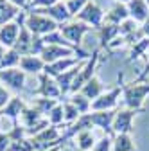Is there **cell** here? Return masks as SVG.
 Here are the masks:
<instances>
[{
    "mask_svg": "<svg viewBox=\"0 0 149 151\" xmlns=\"http://www.w3.org/2000/svg\"><path fill=\"white\" fill-rule=\"evenodd\" d=\"M25 27L31 31L32 36L43 38L54 31H58V24H56L52 18H49L47 14H42L40 11H32L27 14L25 18Z\"/></svg>",
    "mask_w": 149,
    "mask_h": 151,
    "instance_id": "obj_1",
    "label": "cell"
},
{
    "mask_svg": "<svg viewBox=\"0 0 149 151\" xmlns=\"http://www.w3.org/2000/svg\"><path fill=\"white\" fill-rule=\"evenodd\" d=\"M74 54V49L72 47H65V45H45L40 58L45 61V65H50L58 60H63V58H68V56Z\"/></svg>",
    "mask_w": 149,
    "mask_h": 151,
    "instance_id": "obj_2",
    "label": "cell"
},
{
    "mask_svg": "<svg viewBox=\"0 0 149 151\" xmlns=\"http://www.w3.org/2000/svg\"><path fill=\"white\" fill-rule=\"evenodd\" d=\"M88 29H90L88 24H83V22H77V20H76V22H70V24H63L61 29H59V32L63 34L65 40H68V42H72V43L79 45L83 34H85Z\"/></svg>",
    "mask_w": 149,
    "mask_h": 151,
    "instance_id": "obj_3",
    "label": "cell"
},
{
    "mask_svg": "<svg viewBox=\"0 0 149 151\" xmlns=\"http://www.w3.org/2000/svg\"><path fill=\"white\" fill-rule=\"evenodd\" d=\"M0 81L9 85L13 90H22L25 83V72L20 68H4L0 70Z\"/></svg>",
    "mask_w": 149,
    "mask_h": 151,
    "instance_id": "obj_4",
    "label": "cell"
},
{
    "mask_svg": "<svg viewBox=\"0 0 149 151\" xmlns=\"http://www.w3.org/2000/svg\"><path fill=\"white\" fill-rule=\"evenodd\" d=\"M22 25H18L16 22H7L0 27V45L6 47V49H13L16 40H18V34H20Z\"/></svg>",
    "mask_w": 149,
    "mask_h": 151,
    "instance_id": "obj_5",
    "label": "cell"
},
{
    "mask_svg": "<svg viewBox=\"0 0 149 151\" xmlns=\"http://www.w3.org/2000/svg\"><path fill=\"white\" fill-rule=\"evenodd\" d=\"M76 18L79 22H83V24H92V25H99L101 24V20H102V11L99 9V6L97 4H94V2H88L77 14H76Z\"/></svg>",
    "mask_w": 149,
    "mask_h": 151,
    "instance_id": "obj_6",
    "label": "cell"
},
{
    "mask_svg": "<svg viewBox=\"0 0 149 151\" xmlns=\"http://www.w3.org/2000/svg\"><path fill=\"white\" fill-rule=\"evenodd\" d=\"M32 42H34V36L31 34V31L24 25L20 29V34H18V40L14 43V50L20 54V56H32Z\"/></svg>",
    "mask_w": 149,
    "mask_h": 151,
    "instance_id": "obj_7",
    "label": "cell"
},
{
    "mask_svg": "<svg viewBox=\"0 0 149 151\" xmlns=\"http://www.w3.org/2000/svg\"><path fill=\"white\" fill-rule=\"evenodd\" d=\"M79 63V58H63V60H58V61H54L50 65H45L43 72L47 76H50V78H58L59 74L70 70L72 67H76Z\"/></svg>",
    "mask_w": 149,
    "mask_h": 151,
    "instance_id": "obj_8",
    "label": "cell"
},
{
    "mask_svg": "<svg viewBox=\"0 0 149 151\" xmlns=\"http://www.w3.org/2000/svg\"><path fill=\"white\" fill-rule=\"evenodd\" d=\"M40 83H42V86L38 88V93H42L43 97H49V99H56V97H59L61 90H59L58 83L50 79V76H47V74L43 72V74L40 76Z\"/></svg>",
    "mask_w": 149,
    "mask_h": 151,
    "instance_id": "obj_9",
    "label": "cell"
},
{
    "mask_svg": "<svg viewBox=\"0 0 149 151\" xmlns=\"http://www.w3.org/2000/svg\"><path fill=\"white\" fill-rule=\"evenodd\" d=\"M40 13H45L49 18H52L56 24H59V22L63 24V22H67L68 18H70V13H68V9H67V4H63L61 0H59L58 4H54V6H50V7L40 11Z\"/></svg>",
    "mask_w": 149,
    "mask_h": 151,
    "instance_id": "obj_10",
    "label": "cell"
},
{
    "mask_svg": "<svg viewBox=\"0 0 149 151\" xmlns=\"http://www.w3.org/2000/svg\"><path fill=\"white\" fill-rule=\"evenodd\" d=\"M20 68L24 72H32L38 74L45 68V61L40 58V56H22L20 58Z\"/></svg>",
    "mask_w": 149,
    "mask_h": 151,
    "instance_id": "obj_11",
    "label": "cell"
},
{
    "mask_svg": "<svg viewBox=\"0 0 149 151\" xmlns=\"http://www.w3.org/2000/svg\"><path fill=\"white\" fill-rule=\"evenodd\" d=\"M16 13H18L16 6H13L11 2H7V0H0V27L4 24H7V22H11L16 16Z\"/></svg>",
    "mask_w": 149,
    "mask_h": 151,
    "instance_id": "obj_12",
    "label": "cell"
},
{
    "mask_svg": "<svg viewBox=\"0 0 149 151\" xmlns=\"http://www.w3.org/2000/svg\"><path fill=\"white\" fill-rule=\"evenodd\" d=\"M117 93H119V90H113V92L106 93V96H99L94 103H92V108H94V110H106V108H111V106L115 104Z\"/></svg>",
    "mask_w": 149,
    "mask_h": 151,
    "instance_id": "obj_13",
    "label": "cell"
},
{
    "mask_svg": "<svg viewBox=\"0 0 149 151\" xmlns=\"http://www.w3.org/2000/svg\"><path fill=\"white\" fill-rule=\"evenodd\" d=\"M83 96L90 101V99H95V97H99L101 96V83H99V79L97 78H92L81 90H79Z\"/></svg>",
    "mask_w": 149,
    "mask_h": 151,
    "instance_id": "obj_14",
    "label": "cell"
},
{
    "mask_svg": "<svg viewBox=\"0 0 149 151\" xmlns=\"http://www.w3.org/2000/svg\"><path fill=\"white\" fill-rule=\"evenodd\" d=\"M20 58H22V56L18 54L14 49H9L4 54V58L0 60V70H4V68H14L16 65H20Z\"/></svg>",
    "mask_w": 149,
    "mask_h": 151,
    "instance_id": "obj_15",
    "label": "cell"
},
{
    "mask_svg": "<svg viewBox=\"0 0 149 151\" xmlns=\"http://www.w3.org/2000/svg\"><path fill=\"white\" fill-rule=\"evenodd\" d=\"M22 111H24V103L18 99V97H13V99L7 103V106L4 108V113H6L7 117H13V119H16Z\"/></svg>",
    "mask_w": 149,
    "mask_h": 151,
    "instance_id": "obj_16",
    "label": "cell"
},
{
    "mask_svg": "<svg viewBox=\"0 0 149 151\" xmlns=\"http://www.w3.org/2000/svg\"><path fill=\"white\" fill-rule=\"evenodd\" d=\"M77 146L83 151H86V149H90L92 146H94V135H92V131H88V129L81 131V133L77 135Z\"/></svg>",
    "mask_w": 149,
    "mask_h": 151,
    "instance_id": "obj_17",
    "label": "cell"
},
{
    "mask_svg": "<svg viewBox=\"0 0 149 151\" xmlns=\"http://www.w3.org/2000/svg\"><path fill=\"white\" fill-rule=\"evenodd\" d=\"M70 103H72L74 106H76V108L79 110V113H85V111H86V110L90 108V101H88V99H86V97L83 96L81 92H77L76 96L72 97V101H70Z\"/></svg>",
    "mask_w": 149,
    "mask_h": 151,
    "instance_id": "obj_18",
    "label": "cell"
},
{
    "mask_svg": "<svg viewBox=\"0 0 149 151\" xmlns=\"http://www.w3.org/2000/svg\"><path fill=\"white\" fill-rule=\"evenodd\" d=\"M58 104L56 99H49V97H43V99H38L36 101V110L40 113H50V110Z\"/></svg>",
    "mask_w": 149,
    "mask_h": 151,
    "instance_id": "obj_19",
    "label": "cell"
},
{
    "mask_svg": "<svg viewBox=\"0 0 149 151\" xmlns=\"http://www.w3.org/2000/svg\"><path fill=\"white\" fill-rule=\"evenodd\" d=\"M90 2V0H67V9H68V13H70V16H76L86 4Z\"/></svg>",
    "mask_w": 149,
    "mask_h": 151,
    "instance_id": "obj_20",
    "label": "cell"
},
{
    "mask_svg": "<svg viewBox=\"0 0 149 151\" xmlns=\"http://www.w3.org/2000/svg\"><path fill=\"white\" fill-rule=\"evenodd\" d=\"M129 119H131V113H129V111L119 113V117H117V121H115V129L126 131V129L129 128Z\"/></svg>",
    "mask_w": 149,
    "mask_h": 151,
    "instance_id": "obj_21",
    "label": "cell"
},
{
    "mask_svg": "<svg viewBox=\"0 0 149 151\" xmlns=\"http://www.w3.org/2000/svg\"><path fill=\"white\" fill-rule=\"evenodd\" d=\"M129 7H131V13H133V16H135V18H138V20H144V18H145L147 9H145L144 2H140V0H133Z\"/></svg>",
    "mask_w": 149,
    "mask_h": 151,
    "instance_id": "obj_22",
    "label": "cell"
},
{
    "mask_svg": "<svg viewBox=\"0 0 149 151\" xmlns=\"http://www.w3.org/2000/svg\"><path fill=\"white\" fill-rule=\"evenodd\" d=\"M126 16H128V11L122 6H117V7L111 9V13L106 16V20H110V22H120V20H124Z\"/></svg>",
    "mask_w": 149,
    "mask_h": 151,
    "instance_id": "obj_23",
    "label": "cell"
},
{
    "mask_svg": "<svg viewBox=\"0 0 149 151\" xmlns=\"http://www.w3.org/2000/svg\"><path fill=\"white\" fill-rule=\"evenodd\" d=\"M63 119H65L63 106H61V104H56V106L50 110V113H49V121H50L52 124H59Z\"/></svg>",
    "mask_w": 149,
    "mask_h": 151,
    "instance_id": "obj_24",
    "label": "cell"
},
{
    "mask_svg": "<svg viewBox=\"0 0 149 151\" xmlns=\"http://www.w3.org/2000/svg\"><path fill=\"white\" fill-rule=\"evenodd\" d=\"M63 113H65V121H76V119H79V110L74 106L72 103H68V104L63 106Z\"/></svg>",
    "mask_w": 149,
    "mask_h": 151,
    "instance_id": "obj_25",
    "label": "cell"
},
{
    "mask_svg": "<svg viewBox=\"0 0 149 151\" xmlns=\"http://www.w3.org/2000/svg\"><path fill=\"white\" fill-rule=\"evenodd\" d=\"M58 2H59V0H32V7H43V9H47V7L58 4Z\"/></svg>",
    "mask_w": 149,
    "mask_h": 151,
    "instance_id": "obj_26",
    "label": "cell"
},
{
    "mask_svg": "<svg viewBox=\"0 0 149 151\" xmlns=\"http://www.w3.org/2000/svg\"><path fill=\"white\" fill-rule=\"evenodd\" d=\"M11 101V97H9V92L0 85V108H6L7 106V103Z\"/></svg>",
    "mask_w": 149,
    "mask_h": 151,
    "instance_id": "obj_27",
    "label": "cell"
},
{
    "mask_svg": "<svg viewBox=\"0 0 149 151\" xmlns=\"http://www.w3.org/2000/svg\"><path fill=\"white\" fill-rule=\"evenodd\" d=\"M129 149V140L126 137H119L117 139V146H115V151H128Z\"/></svg>",
    "mask_w": 149,
    "mask_h": 151,
    "instance_id": "obj_28",
    "label": "cell"
},
{
    "mask_svg": "<svg viewBox=\"0 0 149 151\" xmlns=\"http://www.w3.org/2000/svg\"><path fill=\"white\" fill-rule=\"evenodd\" d=\"M95 151H110V140H108V139L101 140V142L95 146Z\"/></svg>",
    "mask_w": 149,
    "mask_h": 151,
    "instance_id": "obj_29",
    "label": "cell"
},
{
    "mask_svg": "<svg viewBox=\"0 0 149 151\" xmlns=\"http://www.w3.org/2000/svg\"><path fill=\"white\" fill-rule=\"evenodd\" d=\"M9 146V137L0 133V151H6V147Z\"/></svg>",
    "mask_w": 149,
    "mask_h": 151,
    "instance_id": "obj_30",
    "label": "cell"
},
{
    "mask_svg": "<svg viewBox=\"0 0 149 151\" xmlns=\"http://www.w3.org/2000/svg\"><path fill=\"white\" fill-rule=\"evenodd\" d=\"M7 2H11L13 6H16L18 9H20V7H25V6H27L29 0H7Z\"/></svg>",
    "mask_w": 149,
    "mask_h": 151,
    "instance_id": "obj_31",
    "label": "cell"
},
{
    "mask_svg": "<svg viewBox=\"0 0 149 151\" xmlns=\"http://www.w3.org/2000/svg\"><path fill=\"white\" fill-rule=\"evenodd\" d=\"M7 50H6V47H2V45H0V60H2L4 58V54H6Z\"/></svg>",
    "mask_w": 149,
    "mask_h": 151,
    "instance_id": "obj_32",
    "label": "cell"
},
{
    "mask_svg": "<svg viewBox=\"0 0 149 151\" xmlns=\"http://www.w3.org/2000/svg\"><path fill=\"white\" fill-rule=\"evenodd\" d=\"M145 32H147V34H149V24H147V25H145Z\"/></svg>",
    "mask_w": 149,
    "mask_h": 151,
    "instance_id": "obj_33",
    "label": "cell"
}]
</instances>
